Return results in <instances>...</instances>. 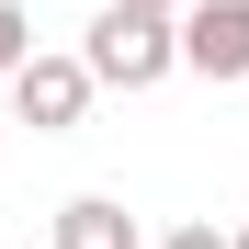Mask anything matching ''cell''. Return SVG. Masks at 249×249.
Instances as JSON below:
<instances>
[{"label": "cell", "instance_id": "4", "mask_svg": "<svg viewBox=\"0 0 249 249\" xmlns=\"http://www.w3.org/2000/svg\"><path fill=\"white\" fill-rule=\"evenodd\" d=\"M57 249H147V238L113 193H79V204H57Z\"/></svg>", "mask_w": 249, "mask_h": 249}, {"label": "cell", "instance_id": "6", "mask_svg": "<svg viewBox=\"0 0 249 249\" xmlns=\"http://www.w3.org/2000/svg\"><path fill=\"white\" fill-rule=\"evenodd\" d=\"M159 249H238V238H215V227H181V238H159Z\"/></svg>", "mask_w": 249, "mask_h": 249}, {"label": "cell", "instance_id": "3", "mask_svg": "<svg viewBox=\"0 0 249 249\" xmlns=\"http://www.w3.org/2000/svg\"><path fill=\"white\" fill-rule=\"evenodd\" d=\"M181 68L193 79H249V0H193L181 12Z\"/></svg>", "mask_w": 249, "mask_h": 249}, {"label": "cell", "instance_id": "8", "mask_svg": "<svg viewBox=\"0 0 249 249\" xmlns=\"http://www.w3.org/2000/svg\"><path fill=\"white\" fill-rule=\"evenodd\" d=\"M238 249H249V227H238Z\"/></svg>", "mask_w": 249, "mask_h": 249}, {"label": "cell", "instance_id": "1", "mask_svg": "<svg viewBox=\"0 0 249 249\" xmlns=\"http://www.w3.org/2000/svg\"><path fill=\"white\" fill-rule=\"evenodd\" d=\"M79 68H91L102 91H159V79L181 68V23H159V12H113V0H102V23H91V46H79Z\"/></svg>", "mask_w": 249, "mask_h": 249}, {"label": "cell", "instance_id": "7", "mask_svg": "<svg viewBox=\"0 0 249 249\" xmlns=\"http://www.w3.org/2000/svg\"><path fill=\"white\" fill-rule=\"evenodd\" d=\"M113 12H159V23H181V12H193V0H113Z\"/></svg>", "mask_w": 249, "mask_h": 249}, {"label": "cell", "instance_id": "2", "mask_svg": "<svg viewBox=\"0 0 249 249\" xmlns=\"http://www.w3.org/2000/svg\"><path fill=\"white\" fill-rule=\"evenodd\" d=\"M91 91H102V79L79 68V57H34V68L12 79V113L34 124V136H68V124L91 113Z\"/></svg>", "mask_w": 249, "mask_h": 249}, {"label": "cell", "instance_id": "5", "mask_svg": "<svg viewBox=\"0 0 249 249\" xmlns=\"http://www.w3.org/2000/svg\"><path fill=\"white\" fill-rule=\"evenodd\" d=\"M34 68V23H23V0H0V79H23Z\"/></svg>", "mask_w": 249, "mask_h": 249}]
</instances>
